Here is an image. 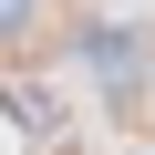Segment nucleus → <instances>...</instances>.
Segmentation results:
<instances>
[{
  "mask_svg": "<svg viewBox=\"0 0 155 155\" xmlns=\"http://www.w3.org/2000/svg\"><path fill=\"white\" fill-rule=\"evenodd\" d=\"M83 62L104 72V83H134V72H145V41H124V31H83Z\"/></svg>",
  "mask_w": 155,
  "mask_h": 155,
  "instance_id": "obj_1",
  "label": "nucleus"
},
{
  "mask_svg": "<svg viewBox=\"0 0 155 155\" xmlns=\"http://www.w3.org/2000/svg\"><path fill=\"white\" fill-rule=\"evenodd\" d=\"M0 104H11V124H21V134H52V124H62V104H52L41 83H11Z\"/></svg>",
  "mask_w": 155,
  "mask_h": 155,
  "instance_id": "obj_2",
  "label": "nucleus"
},
{
  "mask_svg": "<svg viewBox=\"0 0 155 155\" xmlns=\"http://www.w3.org/2000/svg\"><path fill=\"white\" fill-rule=\"evenodd\" d=\"M21 21H31V0H0V31H21Z\"/></svg>",
  "mask_w": 155,
  "mask_h": 155,
  "instance_id": "obj_3",
  "label": "nucleus"
}]
</instances>
